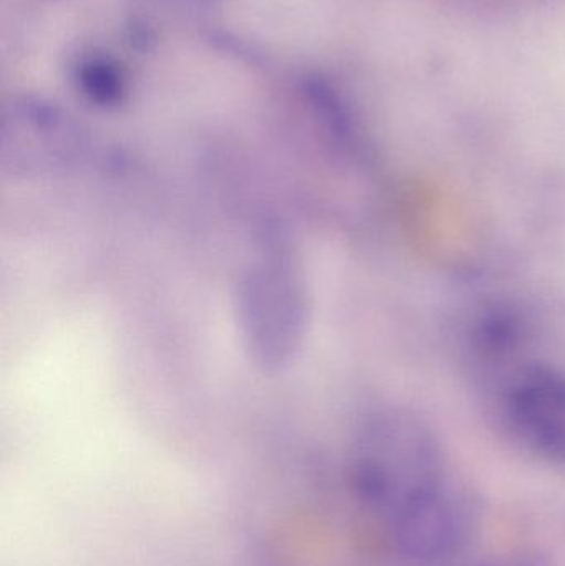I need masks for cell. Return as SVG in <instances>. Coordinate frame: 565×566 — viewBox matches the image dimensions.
Returning a JSON list of instances; mask_svg holds the SVG:
<instances>
[{
    "label": "cell",
    "instance_id": "4",
    "mask_svg": "<svg viewBox=\"0 0 565 566\" xmlns=\"http://www.w3.org/2000/svg\"><path fill=\"white\" fill-rule=\"evenodd\" d=\"M506 411L511 428L527 448L551 461L565 462L564 373H526L511 388Z\"/></svg>",
    "mask_w": 565,
    "mask_h": 566
},
{
    "label": "cell",
    "instance_id": "3",
    "mask_svg": "<svg viewBox=\"0 0 565 566\" xmlns=\"http://www.w3.org/2000/svg\"><path fill=\"white\" fill-rule=\"evenodd\" d=\"M83 146L80 126L52 103L23 98L3 115L2 165L13 176L55 175L75 163Z\"/></svg>",
    "mask_w": 565,
    "mask_h": 566
},
{
    "label": "cell",
    "instance_id": "7",
    "mask_svg": "<svg viewBox=\"0 0 565 566\" xmlns=\"http://www.w3.org/2000/svg\"><path fill=\"white\" fill-rule=\"evenodd\" d=\"M498 566H503V565H498ZM513 566H516V565H513Z\"/></svg>",
    "mask_w": 565,
    "mask_h": 566
},
{
    "label": "cell",
    "instance_id": "6",
    "mask_svg": "<svg viewBox=\"0 0 565 566\" xmlns=\"http://www.w3.org/2000/svg\"><path fill=\"white\" fill-rule=\"evenodd\" d=\"M191 2L199 3V6H209V3L215 2V0H191Z\"/></svg>",
    "mask_w": 565,
    "mask_h": 566
},
{
    "label": "cell",
    "instance_id": "1",
    "mask_svg": "<svg viewBox=\"0 0 565 566\" xmlns=\"http://www.w3.org/2000/svg\"><path fill=\"white\" fill-rule=\"evenodd\" d=\"M355 479L398 551L411 560L453 557L477 528V499L451 474L440 442L415 416L387 412L368 424Z\"/></svg>",
    "mask_w": 565,
    "mask_h": 566
},
{
    "label": "cell",
    "instance_id": "2",
    "mask_svg": "<svg viewBox=\"0 0 565 566\" xmlns=\"http://www.w3.org/2000/svg\"><path fill=\"white\" fill-rule=\"evenodd\" d=\"M242 348L259 371H284L301 355L311 325V293L285 232L265 229L234 295Z\"/></svg>",
    "mask_w": 565,
    "mask_h": 566
},
{
    "label": "cell",
    "instance_id": "5",
    "mask_svg": "<svg viewBox=\"0 0 565 566\" xmlns=\"http://www.w3.org/2000/svg\"><path fill=\"white\" fill-rule=\"evenodd\" d=\"M76 92L96 108L113 109L128 98L129 80L125 66L105 52H88L73 65Z\"/></svg>",
    "mask_w": 565,
    "mask_h": 566
}]
</instances>
